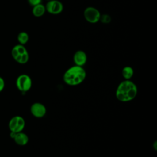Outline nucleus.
Masks as SVG:
<instances>
[{"label":"nucleus","instance_id":"nucleus-17","mask_svg":"<svg viewBox=\"0 0 157 157\" xmlns=\"http://www.w3.org/2000/svg\"><path fill=\"white\" fill-rule=\"evenodd\" d=\"M153 147L155 149V150H156V149H157V142L156 141L154 142V144L153 145Z\"/></svg>","mask_w":157,"mask_h":157},{"label":"nucleus","instance_id":"nucleus-10","mask_svg":"<svg viewBox=\"0 0 157 157\" xmlns=\"http://www.w3.org/2000/svg\"><path fill=\"white\" fill-rule=\"evenodd\" d=\"M13 139H14L15 142L17 145L20 146H23L26 145L29 140L28 136L25 133L22 132V131L19 132H16Z\"/></svg>","mask_w":157,"mask_h":157},{"label":"nucleus","instance_id":"nucleus-12","mask_svg":"<svg viewBox=\"0 0 157 157\" xmlns=\"http://www.w3.org/2000/svg\"><path fill=\"white\" fill-rule=\"evenodd\" d=\"M121 74L125 80H130L134 75V70L131 66H125L123 68Z\"/></svg>","mask_w":157,"mask_h":157},{"label":"nucleus","instance_id":"nucleus-18","mask_svg":"<svg viewBox=\"0 0 157 157\" xmlns=\"http://www.w3.org/2000/svg\"><path fill=\"white\" fill-rule=\"evenodd\" d=\"M47 1H50V0H47Z\"/></svg>","mask_w":157,"mask_h":157},{"label":"nucleus","instance_id":"nucleus-16","mask_svg":"<svg viewBox=\"0 0 157 157\" xmlns=\"http://www.w3.org/2000/svg\"><path fill=\"white\" fill-rule=\"evenodd\" d=\"M5 86V82L4 79L0 77V92H1Z\"/></svg>","mask_w":157,"mask_h":157},{"label":"nucleus","instance_id":"nucleus-13","mask_svg":"<svg viewBox=\"0 0 157 157\" xmlns=\"http://www.w3.org/2000/svg\"><path fill=\"white\" fill-rule=\"evenodd\" d=\"M17 40L19 44L25 45L29 40V35L25 31H21L17 36Z\"/></svg>","mask_w":157,"mask_h":157},{"label":"nucleus","instance_id":"nucleus-14","mask_svg":"<svg viewBox=\"0 0 157 157\" xmlns=\"http://www.w3.org/2000/svg\"><path fill=\"white\" fill-rule=\"evenodd\" d=\"M99 21L104 24H108L111 21V17L107 13L101 15Z\"/></svg>","mask_w":157,"mask_h":157},{"label":"nucleus","instance_id":"nucleus-3","mask_svg":"<svg viewBox=\"0 0 157 157\" xmlns=\"http://www.w3.org/2000/svg\"><path fill=\"white\" fill-rule=\"evenodd\" d=\"M11 55L15 61L19 64H26L29 60V53L26 47L21 44L15 45L12 50Z\"/></svg>","mask_w":157,"mask_h":157},{"label":"nucleus","instance_id":"nucleus-15","mask_svg":"<svg viewBox=\"0 0 157 157\" xmlns=\"http://www.w3.org/2000/svg\"><path fill=\"white\" fill-rule=\"evenodd\" d=\"M28 4L32 7L42 3V0H28Z\"/></svg>","mask_w":157,"mask_h":157},{"label":"nucleus","instance_id":"nucleus-8","mask_svg":"<svg viewBox=\"0 0 157 157\" xmlns=\"http://www.w3.org/2000/svg\"><path fill=\"white\" fill-rule=\"evenodd\" d=\"M31 114L36 118H42L46 114V107L40 102H35L33 104L30 108Z\"/></svg>","mask_w":157,"mask_h":157},{"label":"nucleus","instance_id":"nucleus-4","mask_svg":"<svg viewBox=\"0 0 157 157\" xmlns=\"http://www.w3.org/2000/svg\"><path fill=\"white\" fill-rule=\"evenodd\" d=\"M16 86L19 91L22 93H25L31 88L32 80L31 77L27 74L20 75L16 80Z\"/></svg>","mask_w":157,"mask_h":157},{"label":"nucleus","instance_id":"nucleus-2","mask_svg":"<svg viewBox=\"0 0 157 157\" xmlns=\"http://www.w3.org/2000/svg\"><path fill=\"white\" fill-rule=\"evenodd\" d=\"M86 75V71L83 67L74 65L65 71L63 80L69 86H76L85 80Z\"/></svg>","mask_w":157,"mask_h":157},{"label":"nucleus","instance_id":"nucleus-5","mask_svg":"<svg viewBox=\"0 0 157 157\" xmlns=\"http://www.w3.org/2000/svg\"><path fill=\"white\" fill-rule=\"evenodd\" d=\"M101 13L96 7L89 6L85 8L83 11V17L85 20L90 23H96L99 21Z\"/></svg>","mask_w":157,"mask_h":157},{"label":"nucleus","instance_id":"nucleus-7","mask_svg":"<svg viewBox=\"0 0 157 157\" xmlns=\"http://www.w3.org/2000/svg\"><path fill=\"white\" fill-rule=\"evenodd\" d=\"M46 12L52 15H58L61 13L64 9L63 3L59 0H50L47 1L45 5Z\"/></svg>","mask_w":157,"mask_h":157},{"label":"nucleus","instance_id":"nucleus-11","mask_svg":"<svg viewBox=\"0 0 157 157\" xmlns=\"http://www.w3.org/2000/svg\"><path fill=\"white\" fill-rule=\"evenodd\" d=\"M46 12L45 5L40 3L33 7L32 13L36 17H41Z\"/></svg>","mask_w":157,"mask_h":157},{"label":"nucleus","instance_id":"nucleus-1","mask_svg":"<svg viewBox=\"0 0 157 157\" xmlns=\"http://www.w3.org/2000/svg\"><path fill=\"white\" fill-rule=\"evenodd\" d=\"M137 87L136 85L130 80H124L118 85L115 96L117 99L123 102H126L133 100L137 96Z\"/></svg>","mask_w":157,"mask_h":157},{"label":"nucleus","instance_id":"nucleus-9","mask_svg":"<svg viewBox=\"0 0 157 157\" xmlns=\"http://www.w3.org/2000/svg\"><path fill=\"white\" fill-rule=\"evenodd\" d=\"M73 61L75 65L83 67L87 61V55L84 51L78 50L74 53Z\"/></svg>","mask_w":157,"mask_h":157},{"label":"nucleus","instance_id":"nucleus-6","mask_svg":"<svg viewBox=\"0 0 157 157\" xmlns=\"http://www.w3.org/2000/svg\"><path fill=\"white\" fill-rule=\"evenodd\" d=\"M25 126V121L23 117L17 115L12 117L9 123V128L11 132H21Z\"/></svg>","mask_w":157,"mask_h":157}]
</instances>
